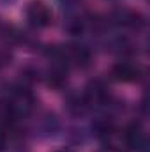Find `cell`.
<instances>
[{
    "label": "cell",
    "instance_id": "cell-1",
    "mask_svg": "<svg viewBox=\"0 0 150 152\" xmlns=\"http://www.w3.org/2000/svg\"><path fill=\"white\" fill-rule=\"evenodd\" d=\"M27 21L32 25V27H37V28H42L46 25L51 23V12L48 9V5L41 0H34L27 5Z\"/></svg>",
    "mask_w": 150,
    "mask_h": 152
},
{
    "label": "cell",
    "instance_id": "cell-2",
    "mask_svg": "<svg viewBox=\"0 0 150 152\" xmlns=\"http://www.w3.org/2000/svg\"><path fill=\"white\" fill-rule=\"evenodd\" d=\"M124 143L125 147L133 149V151H143L145 145H147V138H145V133H143V127L140 122H131L125 126L124 129Z\"/></svg>",
    "mask_w": 150,
    "mask_h": 152
},
{
    "label": "cell",
    "instance_id": "cell-3",
    "mask_svg": "<svg viewBox=\"0 0 150 152\" xmlns=\"http://www.w3.org/2000/svg\"><path fill=\"white\" fill-rule=\"evenodd\" d=\"M111 75L118 81L133 83V81H138L141 78V69L131 62H117L111 69Z\"/></svg>",
    "mask_w": 150,
    "mask_h": 152
},
{
    "label": "cell",
    "instance_id": "cell-4",
    "mask_svg": "<svg viewBox=\"0 0 150 152\" xmlns=\"http://www.w3.org/2000/svg\"><path fill=\"white\" fill-rule=\"evenodd\" d=\"M113 20H115V23L124 25V27H131V28H140V27L145 25L143 16L140 12L129 11V9H118V11H115Z\"/></svg>",
    "mask_w": 150,
    "mask_h": 152
},
{
    "label": "cell",
    "instance_id": "cell-5",
    "mask_svg": "<svg viewBox=\"0 0 150 152\" xmlns=\"http://www.w3.org/2000/svg\"><path fill=\"white\" fill-rule=\"evenodd\" d=\"M66 53H67V62H73L79 67H87L92 60V53L87 46L73 44V46L66 48Z\"/></svg>",
    "mask_w": 150,
    "mask_h": 152
},
{
    "label": "cell",
    "instance_id": "cell-6",
    "mask_svg": "<svg viewBox=\"0 0 150 152\" xmlns=\"http://www.w3.org/2000/svg\"><path fill=\"white\" fill-rule=\"evenodd\" d=\"M94 131H95V134L99 138H108V136H111L113 131H115V124H113L111 120H108V118L97 120L94 124Z\"/></svg>",
    "mask_w": 150,
    "mask_h": 152
},
{
    "label": "cell",
    "instance_id": "cell-7",
    "mask_svg": "<svg viewBox=\"0 0 150 152\" xmlns=\"http://www.w3.org/2000/svg\"><path fill=\"white\" fill-rule=\"evenodd\" d=\"M7 62H9V57H7V55H4V53H0V67H4Z\"/></svg>",
    "mask_w": 150,
    "mask_h": 152
},
{
    "label": "cell",
    "instance_id": "cell-8",
    "mask_svg": "<svg viewBox=\"0 0 150 152\" xmlns=\"http://www.w3.org/2000/svg\"><path fill=\"white\" fill-rule=\"evenodd\" d=\"M58 152H71V151H67V149H64V151H58Z\"/></svg>",
    "mask_w": 150,
    "mask_h": 152
},
{
    "label": "cell",
    "instance_id": "cell-9",
    "mask_svg": "<svg viewBox=\"0 0 150 152\" xmlns=\"http://www.w3.org/2000/svg\"><path fill=\"white\" fill-rule=\"evenodd\" d=\"M66 2H73V0H66Z\"/></svg>",
    "mask_w": 150,
    "mask_h": 152
}]
</instances>
